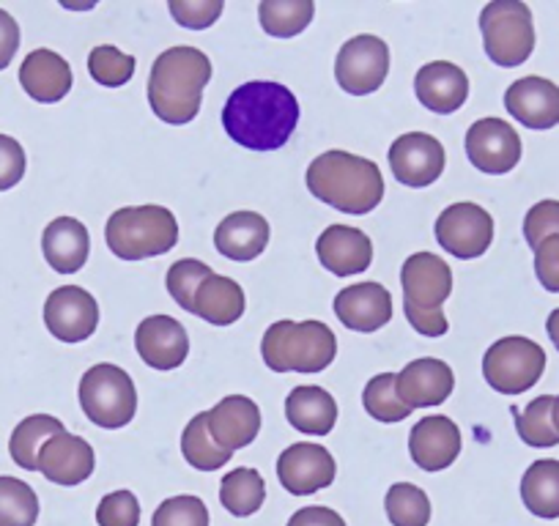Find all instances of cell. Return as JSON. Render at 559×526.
Here are the masks:
<instances>
[{"label": "cell", "mask_w": 559, "mask_h": 526, "mask_svg": "<svg viewBox=\"0 0 559 526\" xmlns=\"http://www.w3.org/2000/svg\"><path fill=\"white\" fill-rule=\"evenodd\" d=\"M88 72L105 88H121L134 77V56H127L112 45H99L91 50Z\"/></svg>", "instance_id": "obj_39"}, {"label": "cell", "mask_w": 559, "mask_h": 526, "mask_svg": "<svg viewBox=\"0 0 559 526\" xmlns=\"http://www.w3.org/2000/svg\"><path fill=\"white\" fill-rule=\"evenodd\" d=\"M480 34L486 56L502 69L521 67L535 50V23L521 0H491L480 12Z\"/></svg>", "instance_id": "obj_7"}, {"label": "cell", "mask_w": 559, "mask_h": 526, "mask_svg": "<svg viewBox=\"0 0 559 526\" xmlns=\"http://www.w3.org/2000/svg\"><path fill=\"white\" fill-rule=\"evenodd\" d=\"M266 499V482L250 466H239L230 475L223 477L219 486V502L236 518H247V515L258 513Z\"/></svg>", "instance_id": "obj_33"}, {"label": "cell", "mask_w": 559, "mask_h": 526, "mask_svg": "<svg viewBox=\"0 0 559 526\" xmlns=\"http://www.w3.org/2000/svg\"><path fill=\"white\" fill-rule=\"evenodd\" d=\"M397 375L395 373H379L368 381L362 392V404L368 409V415L379 422H401L412 415L406 404L397 395L395 386Z\"/></svg>", "instance_id": "obj_38"}, {"label": "cell", "mask_w": 559, "mask_h": 526, "mask_svg": "<svg viewBox=\"0 0 559 526\" xmlns=\"http://www.w3.org/2000/svg\"><path fill=\"white\" fill-rule=\"evenodd\" d=\"M41 250H45V258L52 270L61 272V275H74L88 261V230L74 217L52 219L41 236Z\"/></svg>", "instance_id": "obj_27"}, {"label": "cell", "mask_w": 559, "mask_h": 526, "mask_svg": "<svg viewBox=\"0 0 559 526\" xmlns=\"http://www.w3.org/2000/svg\"><path fill=\"white\" fill-rule=\"evenodd\" d=\"M319 261L324 270L337 277H352L365 272L373 263V244L368 234L352 225H330L316 241Z\"/></svg>", "instance_id": "obj_20"}, {"label": "cell", "mask_w": 559, "mask_h": 526, "mask_svg": "<svg viewBox=\"0 0 559 526\" xmlns=\"http://www.w3.org/2000/svg\"><path fill=\"white\" fill-rule=\"evenodd\" d=\"M466 157L480 174H510L521 163L519 132L502 118H480L466 132Z\"/></svg>", "instance_id": "obj_12"}, {"label": "cell", "mask_w": 559, "mask_h": 526, "mask_svg": "<svg viewBox=\"0 0 559 526\" xmlns=\"http://www.w3.org/2000/svg\"><path fill=\"white\" fill-rule=\"evenodd\" d=\"M515 431L530 447H557L559 431L554 426V398L540 395L524 411H515Z\"/></svg>", "instance_id": "obj_36"}, {"label": "cell", "mask_w": 559, "mask_h": 526, "mask_svg": "<svg viewBox=\"0 0 559 526\" xmlns=\"http://www.w3.org/2000/svg\"><path fill=\"white\" fill-rule=\"evenodd\" d=\"M535 275L546 291L559 294V236H548L537 244Z\"/></svg>", "instance_id": "obj_46"}, {"label": "cell", "mask_w": 559, "mask_h": 526, "mask_svg": "<svg viewBox=\"0 0 559 526\" xmlns=\"http://www.w3.org/2000/svg\"><path fill=\"white\" fill-rule=\"evenodd\" d=\"M554 426H557V431H559V395L554 398Z\"/></svg>", "instance_id": "obj_50"}, {"label": "cell", "mask_w": 559, "mask_h": 526, "mask_svg": "<svg viewBox=\"0 0 559 526\" xmlns=\"http://www.w3.org/2000/svg\"><path fill=\"white\" fill-rule=\"evenodd\" d=\"M546 332H548V337H551L554 348H557V351H559V308L554 310L551 315H548V321H546Z\"/></svg>", "instance_id": "obj_49"}, {"label": "cell", "mask_w": 559, "mask_h": 526, "mask_svg": "<svg viewBox=\"0 0 559 526\" xmlns=\"http://www.w3.org/2000/svg\"><path fill=\"white\" fill-rule=\"evenodd\" d=\"M192 315L214 326H230L245 315V291L236 280L223 275H212L198 288Z\"/></svg>", "instance_id": "obj_29"}, {"label": "cell", "mask_w": 559, "mask_h": 526, "mask_svg": "<svg viewBox=\"0 0 559 526\" xmlns=\"http://www.w3.org/2000/svg\"><path fill=\"white\" fill-rule=\"evenodd\" d=\"M96 524L99 526H138L140 502L132 491H112L96 507Z\"/></svg>", "instance_id": "obj_43"}, {"label": "cell", "mask_w": 559, "mask_h": 526, "mask_svg": "<svg viewBox=\"0 0 559 526\" xmlns=\"http://www.w3.org/2000/svg\"><path fill=\"white\" fill-rule=\"evenodd\" d=\"M212 80V61L198 47H170L148 74V105L165 123L185 127L201 112L203 88Z\"/></svg>", "instance_id": "obj_2"}, {"label": "cell", "mask_w": 559, "mask_h": 526, "mask_svg": "<svg viewBox=\"0 0 559 526\" xmlns=\"http://www.w3.org/2000/svg\"><path fill=\"white\" fill-rule=\"evenodd\" d=\"M63 422L50 415H34L25 417L17 428H14L12 439H9V453L12 461L25 471H39V453L52 437L63 433Z\"/></svg>", "instance_id": "obj_31"}, {"label": "cell", "mask_w": 559, "mask_h": 526, "mask_svg": "<svg viewBox=\"0 0 559 526\" xmlns=\"http://www.w3.org/2000/svg\"><path fill=\"white\" fill-rule=\"evenodd\" d=\"M408 453L423 471H442L461 455V431L450 417H423L408 433Z\"/></svg>", "instance_id": "obj_19"}, {"label": "cell", "mask_w": 559, "mask_h": 526, "mask_svg": "<svg viewBox=\"0 0 559 526\" xmlns=\"http://www.w3.org/2000/svg\"><path fill=\"white\" fill-rule=\"evenodd\" d=\"M335 315L346 330L376 332L392 319V294L381 283H357L335 297Z\"/></svg>", "instance_id": "obj_23"}, {"label": "cell", "mask_w": 559, "mask_h": 526, "mask_svg": "<svg viewBox=\"0 0 559 526\" xmlns=\"http://www.w3.org/2000/svg\"><path fill=\"white\" fill-rule=\"evenodd\" d=\"M94 447L67 431L52 437L39 453V471L56 486H80L94 475Z\"/></svg>", "instance_id": "obj_21"}, {"label": "cell", "mask_w": 559, "mask_h": 526, "mask_svg": "<svg viewBox=\"0 0 559 526\" xmlns=\"http://www.w3.org/2000/svg\"><path fill=\"white\" fill-rule=\"evenodd\" d=\"M45 324L61 343H83L99 326V304L85 288L61 286L47 297Z\"/></svg>", "instance_id": "obj_15"}, {"label": "cell", "mask_w": 559, "mask_h": 526, "mask_svg": "<svg viewBox=\"0 0 559 526\" xmlns=\"http://www.w3.org/2000/svg\"><path fill=\"white\" fill-rule=\"evenodd\" d=\"M72 67L52 50H34L20 67V85L31 99L56 105L72 91Z\"/></svg>", "instance_id": "obj_25"}, {"label": "cell", "mask_w": 559, "mask_h": 526, "mask_svg": "<svg viewBox=\"0 0 559 526\" xmlns=\"http://www.w3.org/2000/svg\"><path fill=\"white\" fill-rule=\"evenodd\" d=\"M397 395L408 409H428V406H442L455 390V373L444 359L423 357L408 362L397 373Z\"/></svg>", "instance_id": "obj_16"}, {"label": "cell", "mask_w": 559, "mask_h": 526, "mask_svg": "<svg viewBox=\"0 0 559 526\" xmlns=\"http://www.w3.org/2000/svg\"><path fill=\"white\" fill-rule=\"evenodd\" d=\"M313 0H261V7H258L261 28L277 39H292V36L302 34L313 23Z\"/></svg>", "instance_id": "obj_32"}, {"label": "cell", "mask_w": 559, "mask_h": 526, "mask_svg": "<svg viewBox=\"0 0 559 526\" xmlns=\"http://www.w3.org/2000/svg\"><path fill=\"white\" fill-rule=\"evenodd\" d=\"M401 283L403 308H406L408 324L426 337L448 335L450 324L442 304L453 294V272H450V263H444L433 252H414L403 263Z\"/></svg>", "instance_id": "obj_4"}, {"label": "cell", "mask_w": 559, "mask_h": 526, "mask_svg": "<svg viewBox=\"0 0 559 526\" xmlns=\"http://www.w3.org/2000/svg\"><path fill=\"white\" fill-rule=\"evenodd\" d=\"M20 47V25L9 12L0 9V72L14 61Z\"/></svg>", "instance_id": "obj_47"}, {"label": "cell", "mask_w": 559, "mask_h": 526, "mask_svg": "<svg viewBox=\"0 0 559 526\" xmlns=\"http://www.w3.org/2000/svg\"><path fill=\"white\" fill-rule=\"evenodd\" d=\"M504 107L526 129H554L559 123V85L546 77H521L504 91Z\"/></svg>", "instance_id": "obj_18"}, {"label": "cell", "mask_w": 559, "mask_h": 526, "mask_svg": "<svg viewBox=\"0 0 559 526\" xmlns=\"http://www.w3.org/2000/svg\"><path fill=\"white\" fill-rule=\"evenodd\" d=\"M25 176V152L14 138L0 135V192L12 190Z\"/></svg>", "instance_id": "obj_45"}, {"label": "cell", "mask_w": 559, "mask_h": 526, "mask_svg": "<svg viewBox=\"0 0 559 526\" xmlns=\"http://www.w3.org/2000/svg\"><path fill=\"white\" fill-rule=\"evenodd\" d=\"M546 370V351L521 335L502 337L483 357V375L499 395H521L540 381Z\"/></svg>", "instance_id": "obj_9"}, {"label": "cell", "mask_w": 559, "mask_h": 526, "mask_svg": "<svg viewBox=\"0 0 559 526\" xmlns=\"http://www.w3.org/2000/svg\"><path fill=\"white\" fill-rule=\"evenodd\" d=\"M105 239L112 255L121 261H143L174 250L179 223L165 206H127L107 219Z\"/></svg>", "instance_id": "obj_6"}, {"label": "cell", "mask_w": 559, "mask_h": 526, "mask_svg": "<svg viewBox=\"0 0 559 526\" xmlns=\"http://www.w3.org/2000/svg\"><path fill=\"white\" fill-rule=\"evenodd\" d=\"M386 74H390V47L379 36H354L337 52L335 77L346 94H373L384 85Z\"/></svg>", "instance_id": "obj_10"}, {"label": "cell", "mask_w": 559, "mask_h": 526, "mask_svg": "<svg viewBox=\"0 0 559 526\" xmlns=\"http://www.w3.org/2000/svg\"><path fill=\"white\" fill-rule=\"evenodd\" d=\"M214 272L209 270L203 261H195V258H181L168 270V277H165V286H168V294L176 299L181 310L192 313V302H195L198 288L203 286V280H209Z\"/></svg>", "instance_id": "obj_40"}, {"label": "cell", "mask_w": 559, "mask_h": 526, "mask_svg": "<svg viewBox=\"0 0 559 526\" xmlns=\"http://www.w3.org/2000/svg\"><path fill=\"white\" fill-rule=\"evenodd\" d=\"M39 521V497L17 477H0V526H34Z\"/></svg>", "instance_id": "obj_37"}, {"label": "cell", "mask_w": 559, "mask_h": 526, "mask_svg": "<svg viewBox=\"0 0 559 526\" xmlns=\"http://www.w3.org/2000/svg\"><path fill=\"white\" fill-rule=\"evenodd\" d=\"M437 241L461 261L480 258L493 241V217L477 203H453L439 214Z\"/></svg>", "instance_id": "obj_11"}, {"label": "cell", "mask_w": 559, "mask_h": 526, "mask_svg": "<svg viewBox=\"0 0 559 526\" xmlns=\"http://www.w3.org/2000/svg\"><path fill=\"white\" fill-rule=\"evenodd\" d=\"M414 94L423 107L439 112V116H448V112L464 107L466 96H469V77L455 63L431 61L414 77Z\"/></svg>", "instance_id": "obj_22"}, {"label": "cell", "mask_w": 559, "mask_h": 526, "mask_svg": "<svg viewBox=\"0 0 559 526\" xmlns=\"http://www.w3.org/2000/svg\"><path fill=\"white\" fill-rule=\"evenodd\" d=\"M521 499L537 518H559V461H535L521 477Z\"/></svg>", "instance_id": "obj_30"}, {"label": "cell", "mask_w": 559, "mask_h": 526, "mask_svg": "<svg viewBox=\"0 0 559 526\" xmlns=\"http://www.w3.org/2000/svg\"><path fill=\"white\" fill-rule=\"evenodd\" d=\"M335 354V332L321 321H277L261 340V357L274 373H321Z\"/></svg>", "instance_id": "obj_5"}, {"label": "cell", "mask_w": 559, "mask_h": 526, "mask_svg": "<svg viewBox=\"0 0 559 526\" xmlns=\"http://www.w3.org/2000/svg\"><path fill=\"white\" fill-rule=\"evenodd\" d=\"M261 431V409L247 395H228L209 411V433L223 450H241Z\"/></svg>", "instance_id": "obj_24"}, {"label": "cell", "mask_w": 559, "mask_h": 526, "mask_svg": "<svg viewBox=\"0 0 559 526\" xmlns=\"http://www.w3.org/2000/svg\"><path fill=\"white\" fill-rule=\"evenodd\" d=\"M152 526H209V510L198 497H170L157 507Z\"/></svg>", "instance_id": "obj_41"}, {"label": "cell", "mask_w": 559, "mask_h": 526, "mask_svg": "<svg viewBox=\"0 0 559 526\" xmlns=\"http://www.w3.org/2000/svg\"><path fill=\"white\" fill-rule=\"evenodd\" d=\"M168 9L181 28L206 31L223 14V0H168Z\"/></svg>", "instance_id": "obj_42"}, {"label": "cell", "mask_w": 559, "mask_h": 526, "mask_svg": "<svg viewBox=\"0 0 559 526\" xmlns=\"http://www.w3.org/2000/svg\"><path fill=\"white\" fill-rule=\"evenodd\" d=\"M390 168L401 184L419 190V187H431L439 176L444 174V146L433 135L426 132H408L401 135L390 146Z\"/></svg>", "instance_id": "obj_13"}, {"label": "cell", "mask_w": 559, "mask_h": 526, "mask_svg": "<svg viewBox=\"0 0 559 526\" xmlns=\"http://www.w3.org/2000/svg\"><path fill=\"white\" fill-rule=\"evenodd\" d=\"M386 518L392 526H428L431 524V499L414 482H395L384 499Z\"/></svg>", "instance_id": "obj_35"}, {"label": "cell", "mask_w": 559, "mask_h": 526, "mask_svg": "<svg viewBox=\"0 0 559 526\" xmlns=\"http://www.w3.org/2000/svg\"><path fill=\"white\" fill-rule=\"evenodd\" d=\"M286 417L299 433L326 437L337 422V404L324 386H297L286 398Z\"/></svg>", "instance_id": "obj_28"}, {"label": "cell", "mask_w": 559, "mask_h": 526, "mask_svg": "<svg viewBox=\"0 0 559 526\" xmlns=\"http://www.w3.org/2000/svg\"><path fill=\"white\" fill-rule=\"evenodd\" d=\"M286 526H346V521H343L341 513H335V510L321 507V504H310V507L297 510Z\"/></svg>", "instance_id": "obj_48"}, {"label": "cell", "mask_w": 559, "mask_h": 526, "mask_svg": "<svg viewBox=\"0 0 559 526\" xmlns=\"http://www.w3.org/2000/svg\"><path fill=\"white\" fill-rule=\"evenodd\" d=\"M337 475V464L332 453L321 444L299 442L286 447L277 458L280 486L294 497H310L321 488L332 486Z\"/></svg>", "instance_id": "obj_14"}, {"label": "cell", "mask_w": 559, "mask_h": 526, "mask_svg": "<svg viewBox=\"0 0 559 526\" xmlns=\"http://www.w3.org/2000/svg\"><path fill=\"white\" fill-rule=\"evenodd\" d=\"M134 348L148 368L176 370L187 362L190 337H187L185 324L170 315H148L146 321H140L134 332Z\"/></svg>", "instance_id": "obj_17"}, {"label": "cell", "mask_w": 559, "mask_h": 526, "mask_svg": "<svg viewBox=\"0 0 559 526\" xmlns=\"http://www.w3.org/2000/svg\"><path fill=\"white\" fill-rule=\"evenodd\" d=\"M548 236H559V201L535 203L524 217V239L532 250Z\"/></svg>", "instance_id": "obj_44"}, {"label": "cell", "mask_w": 559, "mask_h": 526, "mask_svg": "<svg viewBox=\"0 0 559 526\" xmlns=\"http://www.w3.org/2000/svg\"><path fill=\"white\" fill-rule=\"evenodd\" d=\"M80 406L94 426L116 431L132 422L138 411V390L127 370L102 362L80 379Z\"/></svg>", "instance_id": "obj_8"}, {"label": "cell", "mask_w": 559, "mask_h": 526, "mask_svg": "<svg viewBox=\"0 0 559 526\" xmlns=\"http://www.w3.org/2000/svg\"><path fill=\"white\" fill-rule=\"evenodd\" d=\"M305 181L310 195L354 217L373 212L384 198V176L379 165L348 152H326L316 157Z\"/></svg>", "instance_id": "obj_3"}, {"label": "cell", "mask_w": 559, "mask_h": 526, "mask_svg": "<svg viewBox=\"0 0 559 526\" xmlns=\"http://www.w3.org/2000/svg\"><path fill=\"white\" fill-rule=\"evenodd\" d=\"M269 244V223L258 212H234L214 230V247L228 261H255Z\"/></svg>", "instance_id": "obj_26"}, {"label": "cell", "mask_w": 559, "mask_h": 526, "mask_svg": "<svg viewBox=\"0 0 559 526\" xmlns=\"http://www.w3.org/2000/svg\"><path fill=\"white\" fill-rule=\"evenodd\" d=\"M181 453H185L187 464L198 471H214L230 461V450H223L209 433V411L192 417L190 426L185 428L181 437Z\"/></svg>", "instance_id": "obj_34"}, {"label": "cell", "mask_w": 559, "mask_h": 526, "mask_svg": "<svg viewBox=\"0 0 559 526\" xmlns=\"http://www.w3.org/2000/svg\"><path fill=\"white\" fill-rule=\"evenodd\" d=\"M299 101L283 83L252 80L239 85L223 107L230 141L250 152H277L292 141L299 123Z\"/></svg>", "instance_id": "obj_1"}]
</instances>
